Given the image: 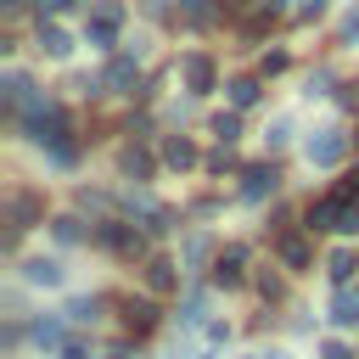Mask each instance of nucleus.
Returning <instances> with one entry per match:
<instances>
[{
  "instance_id": "29",
  "label": "nucleus",
  "mask_w": 359,
  "mask_h": 359,
  "mask_svg": "<svg viewBox=\"0 0 359 359\" xmlns=\"http://www.w3.org/2000/svg\"><path fill=\"white\" fill-rule=\"evenodd\" d=\"M208 247H213L208 236H191V247H185V264H202V258H208Z\"/></svg>"
},
{
  "instance_id": "22",
  "label": "nucleus",
  "mask_w": 359,
  "mask_h": 359,
  "mask_svg": "<svg viewBox=\"0 0 359 359\" xmlns=\"http://www.w3.org/2000/svg\"><path fill=\"white\" fill-rule=\"evenodd\" d=\"M325 269H331V275H337V280H348V275H353V247H337V252H331V264H325Z\"/></svg>"
},
{
  "instance_id": "7",
  "label": "nucleus",
  "mask_w": 359,
  "mask_h": 359,
  "mask_svg": "<svg viewBox=\"0 0 359 359\" xmlns=\"http://www.w3.org/2000/svg\"><path fill=\"white\" fill-rule=\"evenodd\" d=\"M34 219H39V196H34V191H17V196H11V230L22 236Z\"/></svg>"
},
{
  "instance_id": "37",
  "label": "nucleus",
  "mask_w": 359,
  "mask_h": 359,
  "mask_svg": "<svg viewBox=\"0 0 359 359\" xmlns=\"http://www.w3.org/2000/svg\"><path fill=\"white\" fill-rule=\"evenodd\" d=\"M0 6H6V11H11V6H22V0H0Z\"/></svg>"
},
{
  "instance_id": "33",
  "label": "nucleus",
  "mask_w": 359,
  "mask_h": 359,
  "mask_svg": "<svg viewBox=\"0 0 359 359\" xmlns=\"http://www.w3.org/2000/svg\"><path fill=\"white\" fill-rule=\"evenodd\" d=\"M320 359H353V353H348L342 342H325V348H320Z\"/></svg>"
},
{
  "instance_id": "28",
  "label": "nucleus",
  "mask_w": 359,
  "mask_h": 359,
  "mask_svg": "<svg viewBox=\"0 0 359 359\" xmlns=\"http://www.w3.org/2000/svg\"><path fill=\"white\" fill-rule=\"evenodd\" d=\"M337 39H342V45H353V39H359V6H353V11L342 17V28H337Z\"/></svg>"
},
{
  "instance_id": "25",
  "label": "nucleus",
  "mask_w": 359,
  "mask_h": 359,
  "mask_svg": "<svg viewBox=\"0 0 359 359\" xmlns=\"http://www.w3.org/2000/svg\"><path fill=\"white\" fill-rule=\"evenodd\" d=\"M286 135H292V123H286V118H275V123L264 129V140H269V151H275V146H286Z\"/></svg>"
},
{
  "instance_id": "2",
  "label": "nucleus",
  "mask_w": 359,
  "mask_h": 359,
  "mask_svg": "<svg viewBox=\"0 0 359 359\" xmlns=\"http://www.w3.org/2000/svg\"><path fill=\"white\" fill-rule=\"evenodd\" d=\"M180 73H185V90H191V95H208V90H213V56H208V50H191V56L180 62Z\"/></svg>"
},
{
  "instance_id": "27",
  "label": "nucleus",
  "mask_w": 359,
  "mask_h": 359,
  "mask_svg": "<svg viewBox=\"0 0 359 359\" xmlns=\"http://www.w3.org/2000/svg\"><path fill=\"white\" fill-rule=\"evenodd\" d=\"M359 230V208L353 202H342V219H337V236H353Z\"/></svg>"
},
{
  "instance_id": "38",
  "label": "nucleus",
  "mask_w": 359,
  "mask_h": 359,
  "mask_svg": "<svg viewBox=\"0 0 359 359\" xmlns=\"http://www.w3.org/2000/svg\"><path fill=\"white\" fill-rule=\"evenodd\" d=\"M353 140H359V135H353Z\"/></svg>"
},
{
  "instance_id": "20",
  "label": "nucleus",
  "mask_w": 359,
  "mask_h": 359,
  "mask_svg": "<svg viewBox=\"0 0 359 359\" xmlns=\"http://www.w3.org/2000/svg\"><path fill=\"white\" fill-rule=\"evenodd\" d=\"M331 320H337V325H353V320H359V297H353V292H342V297H337V309H331Z\"/></svg>"
},
{
  "instance_id": "24",
  "label": "nucleus",
  "mask_w": 359,
  "mask_h": 359,
  "mask_svg": "<svg viewBox=\"0 0 359 359\" xmlns=\"http://www.w3.org/2000/svg\"><path fill=\"white\" fill-rule=\"evenodd\" d=\"M95 309H101L95 297H73V303H67V320H90V325H95Z\"/></svg>"
},
{
  "instance_id": "15",
  "label": "nucleus",
  "mask_w": 359,
  "mask_h": 359,
  "mask_svg": "<svg viewBox=\"0 0 359 359\" xmlns=\"http://www.w3.org/2000/svg\"><path fill=\"white\" fill-rule=\"evenodd\" d=\"M224 90H230V107H252L258 101V79H230Z\"/></svg>"
},
{
  "instance_id": "8",
  "label": "nucleus",
  "mask_w": 359,
  "mask_h": 359,
  "mask_svg": "<svg viewBox=\"0 0 359 359\" xmlns=\"http://www.w3.org/2000/svg\"><path fill=\"white\" fill-rule=\"evenodd\" d=\"M342 202H348V196H325V202H314V208H309V230H337Z\"/></svg>"
},
{
  "instance_id": "1",
  "label": "nucleus",
  "mask_w": 359,
  "mask_h": 359,
  "mask_svg": "<svg viewBox=\"0 0 359 359\" xmlns=\"http://www.w3.org/2000/svg\"><path fill=\"white\" fill-rule=\"evenodd\" d=\"M342 151H348V135H342V129H314V135H309V163H314V168H337Z\"/></svg>"
},
{
  "instance_id": "21",
  "label": "nucleus",
  "mask_w": 359,
  "mask_h": 359,
  "mask_svg": "<svg viewBox=\"0 0 359 359\" xmlns=\"http://www.w3.org/2000/svg\"><path fill=\"white\" fill-rule=\"evenodd\" d=\"M213 135H219V140L230 146V140L241 135V118H236V112H219V118H213Z\"/></svg>"
},
{
  "instance_id": "14",
  "label": "nucleus",
  "mask_w": 359,
  "mask_h": 359,
  "mask_svg": "<svg viewBox=\"0 0 359 359\" xmlns=\"http://www.w3.org/2000/svg\"><path fill=\"white\" fill-rule=\"evenodd\" d=\"M34 342H39V348H56V342H62V320H56V314H39V320H34Z\"/></svg>"
},
{
  "instance_id": "13",
  "label": "nucleus",
  "mask_w": 359,
  "mask_h": 359,
  "mask_svg": "<svg viewBox=\"0 0 359 359\" xmlns=\"http://www.w3.org/2000/svg\"><path fill=\"white\" fill-rule=\"evenodd\" d=\"M280 264H286V269H303V264H309V241H303V236H286V241H280Z\"/></svg>"
},
{
  "instance_id": "10",
  "label": "nucleus",
  "mask_w": 359,
  "mask_h": 359,
  "mask_svg": "<svg viewBox=\"0 0 359 359\" xmlns=\"http://www.w3.org/2000/svg\"><path fill=\"white\" fill-rule=\"evenodd\" d=\"M163 163H168V168H191V163H196V146H191L185 135H168V140H163Z\"/></svg>"
},
{
  "instance_id": "23",
  "label": "nucleus",
  "mask_w": 359,
  "mask_h": 359,
  "mask_svg": "<svg viewBox=\"0 0 359 359\" xmlns=\"http://www.w3.org/2000/svg\"><path fill=\"white\" fill-rule=\"evenodd\" d=\"M95 50H112V39H118V28H107V22H90V34H84Z\"/></svg>"
},
{
  "instance_id": "30",
  "label": "nucleus",
  "mask_w": 359,
  "mask_h": 359,
  "mask_svg": "<svg viewBox=\"0 0 359 359\" xmlns=\"http://www.w3.org/2000/svg\"><path fill=\"white\" fill-rule=\"evenodd\" d=\"M208 168H213V174H224V168H230V146H224V140H219V151L208 157Z\"/></svg>"
},
{
  "instance_id": "31",
  "label": "nucleus",
  "mask_w": 359,
  "mask_h": 359,
  "mask_svg": "<svg viewBox=\"0 0 359 359\" xmlns=\"http://www.w3.org/2000/svg\"><path fill=\"white\" fill-rule=\"evenodd\" d=\"M264 73H286V50H269L264 56Z\"/></svg>"
},
{
  "instance_id": "40",
  "label": "nucleus",
  "mask_w": 359,
  "mask_h": 359,
  "mask_svg": "<svg viewBox=\"0 0 359 359\" xmlns=\"http://www.w3.org/2000/svg\"><path fill=\"white\" fill-rule=\"evenodd\" d=\"M258 359H264V353H258Z\"/></svg>"
},
{
  "instance_id": "32",
  "label": "nucleus",
  "mask_w": 359,
  "mask_h": 359,
  "mask_svg": "<svg viewBox=\"0 0 359 359\" xmlns=\"http://www.w3.org/2000/svg\"><path fill=\"white\" fill-rule=\"evenodd\" d=\"M320 11H325V0H303V6H297V17H303V22H314Z\"/></svg>"
},
{
  "instance_id": "34",
  "label": "nucleus",
  "mask_w": 359,
  "mask_h": 359,
  "mask_svg": "<svg viewBox=\"0 0 359 359\" xmlns=\"http://www.w3.org/2000/svg\"><path fill=\"white\" fill-rule=\"evenodd\" d=\"M62 359H90V348H84V342H67V348H62Z\"/></svg>"
},
{
  "instance_id": "16",
  "label": "nucleus",
  "mask_w": 359,
  "mask_h": 359,
  "mask_svg": "<svg viewBox=\"0 0 359 359\" xmlns=\"http://www.w3.org/2000/svg\"><path fill=\"white\" fill-rule=\"evenodd\" d=\"M90 22H107V28H118V22H123V0H95Z\"/></svg>"
},
{
  "instance_id": "26",
  "label": "nucleus",
  "mask_w": 359,
  "mask_h": 359,
  "mask_svg": "<svg viewBox=\"0 0 359 359\" xmlns=\"http://www.w3.org/2000/svg\"><path fill=\"white\" fill-rule=\"evenodd\" d=\"M202 314H208V303H202V297H185V309H180V320H185V325H202Z\"/></svg>"
},
{
  "instance_id": "39",
  "label": "nucleus",
  "mask_w": 359,
  "mask_h": 359,
  "mask_svg": "<svg viewBox=\"0 0 359 359\" xmlns=\"http://www.w3.org/2000/svg\"><path fill=\"white\" fill-rule=\"evenodd\" d=\"M112 359H118V353H112Z\"/></svg>"
},
{
  "instance_id": "4",
  "label": "nucleus",
  "mask_w": 359,
  "mask_h": 359,
  "mask_svg": "<svg viewBox=\"0 0 359 359\" xmlns=\"http://www.w3.org/2000/svg\"><path fill=\"white\" fill-rule=\"evenodd\" d=\"M95 236H101V247H112V252H129V258L146 247V241H140L129 224H95Z\"/></svg>"
},
{
  "instance_id": "11",
  "label": "nucleus",
  "mask_w": 359,
  "mask_h": 359,
  "mask_svg": "<svg viewBox=\"0 0 359 359\" xmlns=\"http://www.w3.org/2000/svg\"><path fill=\"white\" fill-rule=\"evenodd\" d=\"M146 286H151V292H174V286H180L174 264H168V258H146Z\"/></svg>"
},
{
  "instance_id": "17",
  "label": "nucleus",
  "mask_w": 359,
  "mask_h": 359,
  "mask_svg": "<svg viewBox=\"0 0 359 359\" xmlns=\"http://www.w3.org/2000/svg\"><path fill=\"white\" fill-rule=\"evenodd\" d=\"M107 84H112V90H129V84H135V56L112 62V67H107Z\"/></svg>"
},
{
  "instance_id": "12",
  "label": "nucleus",
  "mask_w": 359,
  "mask_h": 359,
  "mask_svg": "<svg viewBox=\"0 0 359 359\" xmlns=\"http://www.w3.org/2000/svg\"><path fill=\"white\" fill-rule=\"evenodd\" d=\"M39 50H45V56H67V50H73V39H67L56 22H39Z\"/></svg>"
},
{
  "instance_id": "3",
  "label": "nucleus",
  "mask_w": 359,
  "mask_h": 359,
  "mask_svg": "<svg viewBox=\"0 0 359 359\" xmlns=\"http://www.w3.org/2000/svg\"><path fill=\"white\" fill-rule=\"evenodd\" d=\"M275 185H280V174H275L269 163H252V168H241V196H247V202H264V196H275Z\"/></svg>"
},
{
  "instance_id": "19",
  "label": "nucleus",
  "mask_w": 359,
  "mask_h": 359,
  "mask_svg": "<svg viewBox=\"0 0 359 359\" xmlns=\"http://www.w3.org/2000/svg\"><path fill=\"white\" fill-rule=\"evenodd\" d=\"M50 236H56V241H84V224H79L73 213H62V219L50 224Z\"/></svg>"
},
{
  "instance_id": "18",
  "label": "nucleus",
  "mask_w": 359,
  "mask_h": 359,
  "mask_svg": "<svg viewBox=\"0 0 359 359\" xmlns=\"http://www.w3.org/2000/svg\"><path fill=\"white\" fill-rule=\"evenodd\" d=\"M123 174H135V180H146V174H151V157H146L140 146H129V151H123Z\"/></svg>"
},
{
  "instance_id": "6",
  "label": "nucleus",
  "mask_w": 359,
  "mask_h": 359,
  "mask_svg": "<svg viewBox=\"0 0 359 359\" xmlns=\"http://www.w3.org/2000/svg\"><path fill=\"white\" fill-rule=\"evenodd\" d=\"M241 264H247V252H241V247L219 252V258H213V286H241Z\"/></svg>"
},
{
  "instance_id": "36",
  "label": "nucleus",
  "mask_w": 359,
  "mask_h": 359,
  "mask_svg": "<svg viewBox=\"0 0 359 359\" xmlns=\"http://www.w3.org/2000/svg\"><path fill=\"white\" fill-rule=\"evenodd\" d=\"M180 6H185V11H202V0H180Z\"/></svg>"
},
{
  "instance_id": "35",
  "label": "nucleus",
  "mask_w": 359,
  "mask_h": 359,
  "mask_svg": "<svg viewBox=\"0 0 359 359\" xmlns=\"http://www.w3.org/2000/svg\"><path fill=\"white\" fill-rule=\"evenodd\" d=\"M62 6H67V0H39V11H62Z\"/></svg>"
},
{
  "instance_id": "5",
  "label": "nucleus",
  "mask_w": 359,
  "mask_h": 359,
  "mask_svg": "<svg viewBox=\"0 0 359 359\" xmlns=\"http://www.w3.org/2000/svg\"><path fill=\"white\" fill-rule=\"evenodd\" d=\"M62 275H67V269H62L56 258H28V264H22V280H28V286H62Z\"/></svg>"
},
{
  "instance_id": "9",
  "label": "nucleus",
  "mask_w": 359,
  "mask_h": 359,
  "mask_svg": "<svg viewBox=\"0 0 359 359\" xmlns=\"http://www.w3.org/2000/svg\"><path fill=\"white\" fill-rule=\"evenodd\" d=\"M123 325L140 337V331H151V325H157V309H151L146 297H129V303H123Z\"/></svg>"
}]
</instances>
